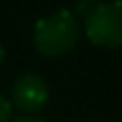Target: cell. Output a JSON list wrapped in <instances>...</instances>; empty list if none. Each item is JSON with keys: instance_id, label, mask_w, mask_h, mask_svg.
Masks as SVG:
<instances>
[{"instance_id": "277c9868", "label": "cell", "mask_w": 122, "mask_h": 122, "mask_svg": "<svg viewBox=\"0 0 122 122\" xmlns=\"http://www.w3.org/2000/svg\"><path fill=\"white\" fill-rule=\"evenodd\" d=\"M9 115H11V104L7 97L0 95V122H9Z\"/></svg>"}, {"instance_id": "8992f818", "label": "cell", "mask_w": 122, "mask_h": 122, "mask_svg": "<svg viewBox=\"0 0 122 122\" xmlns=\"http://www.w3.org/2000/svg\"><path fill=\"white\" fill-rule=\"evenodd\" d=\"M2 59H5V48L0 45V63H2Z\"/></svg>"}, {"instance_id": "5b68a950", "label": "cell", "mask_w": 122, "mask_h": 122, "mask_svg": "<svg viewBox=\"0 0 122 122\" xmlns=\"http://www.w3.org/2000/svg\"><path fill=\"white\" fill-rule=\"evenodd\" d=\"M11 122H45V120H39V118H30V115H25V118H16Z\"/></svg>"}, {"instance_id": "7a4b0ae2", "label": "cell", "mask_w": 122, "mask_h": 122, "mask_svg": "<svg viewBox=\"0 0 122 122\" xmlns=\"http://www.w3.org/2000/svg\"><path fill=\"white\" fill-rule=\"evenodd\" d=\"M84 34L97 48H122V0H109L86 14Z\"/></svg>"}, {"instance_id": "6da1fadb", "label": "cell", "mask_w": 122, "mask_h": 122, "mask_svg": "<svg viewBox=\"0 0 122 122\" xmlns=\"http://www.w3.org/2000/svg\"><path fill=\"white\" fill-rule=\"evenodd\" d=\"M79 36H81V27L75 14L70 9H59L34 25V48L39 54L50 59L63 57L77 45Z\"/></svg>"}, {"instance_id": "3957f363", "label": "cell", "mask_w": 122, "mask_h": 122, "mask_svg": "<svg viewBox=\"0 0 122 122\" xmlns=\"http://www.w3.org/2000/svg\"><path fill=\"white\" fill-rule=\"evenodd\" d=\"M50 100V88L43 77L34 72H25L11 86V104L23 113H36Z\"/></svg>"}]
</instances>
